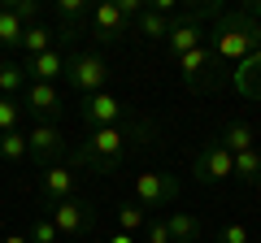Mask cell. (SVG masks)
<instances>
[{"instance_id": "18", "label": "cell", "mask_w": 261, "mask_h": 243, "mask_svg": "<svg viewBox=\"0 0 261 243\" xmlns=\"http://www.w3.org/2000/svg\"><path fill=\"white\" fill-rule=\"evenodd\" d=\"M166 230H170L174 243H196V239H200V222H196L192 213H170L166 217Z\"/></svg>"}, {"instance_id": "3", "label": "cell", "mask_w": 261, "mask_h": 243, "mask_svg": "<svg viewBox=\"0 0 261 243\" xmlns=\"http://www.w3.org/2000/svg\"><path fill=\"white\" fill-rule=\"evenodd\" d=\"M209 13H218L214 5H205V9H187V13H174V26H170V35H166L170 61H178L183 52H192V48L205 44V26H200V22H205Z\"/></svg>"}, {"instance_id": "31", "label": "cell", "mask_w": 261, "mask_h": 243, "mask_svg": "<svg viewBox=\"0 0 261 243\" xmlns=\"http://www.w3.org/2000/svg\"><path fill=\"white\" fill-rule=\"evenodd\" d=\"M105 243H135V239H130V234H122V230H118V234H109V239H105Z\"/></svg>"}, {"instance_id": "7", "label": "cell", "mask_w": 261, "mask_h": 243, "mask_svg": "<svg viewBox=\"0 0 261 243\" xmlns=\"http://www.w3.org/2000/svg\"><path fill=\"white\" fill-rule=\"evenodd\" d=\"M174 66L183 70V83L192 87V92H200V87H214V52H209L205 44L192 48V52H183Z\"/></svg>"}, {"instance_id": "23", "label": "cell", "mask_w": 261, "mask_h": 243, "mask_svg": "<svg viewBox=\"0 0 261 243\" xmlns=\"http://www.w3.org/2000/svg\"><path fill=\"white\" fill-rule=\"evenodd\" d=\"M235 178H240V183H257V178H261V148L235 157Z\"/></svg>"}, {"instance_id": "16", "label": "cell", "mask_w": 261, "mask_h": 243, "mask_svg": "<svg viewBox=\"0 0 261 243\" xmlns=\"http://www.w3.org/2000/svg\"><path fill=\"white\" fill-rule=\"evenodd\" d=\"M170 26H174V18H166V13L148 9V5H144V13L135 18V35H144V39H166Z\"/></svg>"}, {"instance_id": "4", "label": "cell", "mask_w": 261, "mask_h": 243, "mask_svg": "<svg viewBox=\"0 0 261 243\" xmlns=\"http://www.w3.org/2000/svg\"><path fill=\"white\" fill-rule=\"evenodd\" d=\"M192 174H196V183H205V187H214V183H226V178H235V157H231V152H226L218 139H209L205 148L196 152Z\"/></svg>"}, {"instance_id": "11", "label": "cell", "mask_w": 261, "mask_h": 243, "mask_svg": "<svg viewBox=\"0 0 261 243\" xmlns=\"http://www.w3.org/2000/svg\"><path fill=\"white\" fill-rule=\"evenodd\" d=\"M27 109L39 113L44 122H53L61 113V87L57 83H27Z\"/></svg>"}, {"instance_id": "14", "label": "cell", "mask_w": 261, "mask_h": 243, "mask_svg": "<svg viewBox=\"0 0 261 243\" xmlns=\"http://www.w3.org/2000/svg\"><path fill=\"white\" fill-rule=\"evenodd\" d=\"M74 169L70 165H48L44 169V196L48 204H61V200H74Z\"/></svg>"}, {"instance_id": "21", "label": "cell", "mask_w": 261, "mask_h": 243, "mask_svg": "<svg viewBox=\"0 0 261 243\" xmlns=\"http://www.w3.org/2000/svg\"><path fill=\"white\" fill-rule=\"evenodd\" d=\"M22 52L27 56H39V52H53V31L48 26H27V35H22Z\"/></svg>"}, {"instance_id": "2", "label": "cell", "mask_w": 261, "mask_h": 243, "mask_svg": "<svg viewBox=\"0 0 261 243\" xmlns=\"http://www.w3.org/2000/svg\"><path fill=\"white\" fill-rule=\"evenodd\" d=\"M257 44H261L257 18H252V9H240V13H231V18H222L218 39H214V56H218V61H240V66H244Z\"/></svg>"}, {"instance_id": "19", "label": "cell", "mask_w": 261, "mask_h": 243, "mask_svg": "<svg viewBox=\"0 0 261 243\" xmlns=\"http://www.w3.org/2000/svg\"><path fill=\"white\" fill-rule=\"evenodd\" d=\"M57 18L70 26V35H74L83 22H92V5L87 0H57Z\"/></svg>"}, {"instance_id": "20", "label": "cell", "mask_w": 261, "mask_h": 243, "mask_svg": "<svg viewBox=\"0 0 261 243\" xmlns=\"http://www.w3.org/2000/svg\"><path fill=\"white\" fill-rule=\"evenodd\" d=\"M18 92H27V70L13 66V61H0V96L13 100Z\"/></svg>"}, {"instance_id": "8", "label": "cell", "mask_w": 261, "mask_h": 243, "mask_svg": "<svg viewBox=\"0 0 261 243\" xmlns=\"http://www.w3.org/2000/svg\"><path fill=\"white\" fill-rule=\"evenodd\" d=\"M27 143H31V157H39V161L65 157V135H61L57 122H35V126L27 131Z\"/></svg>"}, {"instance_id": "5", "label": "cell", "mask_w": 261, "mask_h": 243, "mask_svg": "<svg viewBox=\"0 0 261 243\" xmlns=\"http://www.w3.org/2000/svg\"><path fill=\"white\" fill-rule=\"evenodd\" d=\"M65 78H70V87H74V92L96 96V92H105V83H109V66H105L96 52H79V56H70Z\"/></svg>"}, {"instance_id": "25", "label": "cell", "mask_w": 261, "mask_h": 243, "mask_svg": "<svg viewBox=\"0 0 261 243\" xmlns=\"http://www.w3.org/2000/svg\"><path fill=\"white\" fill-rule=\"evenodd\" d=\"M18 122H22V104L9 100V96H0V135L18 131Z\"/></svg>"}, {"instance_id": "29", "label": "cell", "mask_w": 261, "mask_h": 243, "mask_svg": "<svg viewBox=\"0 0 261 243\" xmlns=\"http://www.w3.org/2000/svg\"><path fill=\"white\" fill-rule=\"evenodd\" d=\"M148 243H174V239H170V230H166V222H152L148 226Z\"/></svg>"}, {"instance_id": "13", "label": "cell", "mask_w": 261, "mask_h": 243, "mask_svg": "<svg viewBox=\"0 0 261 243\" xmlns=\"http://www.w3.org/2000/svg\"><path fill=\"white\" fill-rule=\"evenodd\" d=\"M65 66H70V56H61V48H53V52H39V56H27V74L35 78V83H57V78L65 74Z\"/></svg>"}, {"instance_id": "24", "label": "cell", "mask_w": 261, "mask_h": 243, "mask_svg": "<svg viewBox=\"0 0 261 243\" xmlns=\"http://www.w3.org/2000/svg\"><path fill=\"white\" fill-rule=\"evenodd\" d=\"M144 222H148V217H144L140 204H122L118 208V226H122V234H130V239H135V230H144Z\"/></svg>"}, {"instance_id": "26", "label": "cell", "mask_w": 261, "mask_h": 243, "mask_svg": "<svg viewBox=\"0 0 261 243\" xmlns=\"http://www.w3.org/2000/svg\"><path fill=\"white\" fill-rule=\"evenodd\" d=\"M218 243H252V234H248L244 222H226L222 230H218Z\"/></svg>"}, {"instance_id": "1", "label": "cell", "mask_w": 261, "mask_h": 243, "mask_svg": "<svg viewBox=\"0 0 261 243\" xmlns=\"http://www.w3.org/2000/svg\"><path fill=\"white\" fill-rule=\"evenodd\" d=\"M148 135H152V126H126V122L100 126V131H92V139L79 148V161H83V165H96V169H118L122 157H126L135 143H144Z\"/></svg>"}, {"instance_id": "12", "label": "cell", "mask_w": 261, "mask_h": 243, "mask_svg": "<svg viewBox=\"0 0 261 243\" xmlns=\"http://www.w3.org/2000/svg\"><path fill=\"white\" fill-rule=\"evenodd\" d=\"M48 222L57 226V234H83L87 230V204L83 200H61V204H53Z\"/></svg>"}, {"instance_id": "17", "label": "cell", "mask_w": 261, "mask_h": 243, "mask_svg": "<svg viewBox=\"0 0 261 243\" xmlns=\"http://www.w3.org/2000/svg\"><path fill=\"white\" fill-rule=\"evenodd\" d=\"M22 35H27V22L9 5H0V48H22Z\"/></svg>"}, {"instance_id": "10", "label": "cell", "mask_w": 261, "mask_h": 243, "mask_svg": "<svg viewBox=\"0 0 261 243\" xmlns=\"http://www.w3.org/2000/svg\"><path fill=\"white\" fill-rule=\"evenodd\" d=\"M83 122L92 126V131H100V126H118V122H122V100L113 92L83 96Z\"/></svg>"}, {"instance_id": "30", "label": "cell", "mask_w": 261, "mask_h": 243, "mask_svg": "<svg viewBox=\"0 0 261 243\" xmlns=\"http://www.w3.org/2000/svg\"><path fill=\"white\" fill-rule=\"evenodd\" d=\"M0 243H31V234H5Z\"/></svg>"}, {"instance_id": "9", "label": "cell", "mask_w": 261, "mask_h": 243, "mask_svg": "<svg viewBox=\"0 0 261 243\" xmlns=\"http://www.w3.org/2000/svg\"><path fill=\"white\" fill-rule=\"evenodd\" d=\"M87 26H92V35L100 39V44H113V39L126 35L130 18L118 9V0H113V5H92V22H87Z\"/></svg>"}, {"instance_id": "28", "label": "cell", "mask_w": 261, "mask_h": 243, "mask_svg": "<svg viewBox=\"0 0 261 243\" xmlns=\"http://www.w3.org/2000/svg\"><path fill=\"white\" fill-rule=\"evenodd\" d=\"M9 9L18 13L27 26H35V22H39V5H35V0H9Z\"/></svg>"}, {"instance_id": "15", "label": "cell", "mask_w": 261, "mask_h": 243, "mask_svg": "<svg viewBox=\"0 0 261 243\" xmlns=\"http://www.w3.org/2000/svg\"><path fill=\"white\" fill-rule=\"evenodd\" d=\"M218 143H222L231 157H240V152H252V148H257V131H252L248 122H226Z\"/></svg>"}, {"instance_id": "6", "label": "cell", "mask_w": 261, "mask_h": 243, "mask_svg": "<svg viewBox=\"0 0 261 243\" xmlns=\"http://www.w3.org/2000/svg\"><path fill=\"white\" fill-rule=\"evenodd\" d=\"M170 200H178V178L174 174H161V169L135 174V204L140 208H161Z\"/></svg>"}, {"instance_id": "27", "label": "cell", "mask_w": 261, "mask_h": 243, "mask_svg": "<svg viewBox=\"0 0 261 243\" xmlns=\"http://www.w3.org/2000/svg\"><path fill=\"white\" fill-rule=\"evenodd\" d=\"M61 234H57V226L48 222V217H39L35 226H31V243H57Z\"/></svg>"}, {"instance_id": "22", "label": "cell", "mask_w": 261, "mask_h": 243, "mask_svg": "<svg viewBox=\"0 0 261 243\" xmlns=\"http://www.w3.org/2000/svg\"><path fill=\"white\" fill-rule=\"evenodd\" d=\"M0 157H5V161H27V157H31L27 131H9V135H0Z\"/></svg>"}]
</instances>
